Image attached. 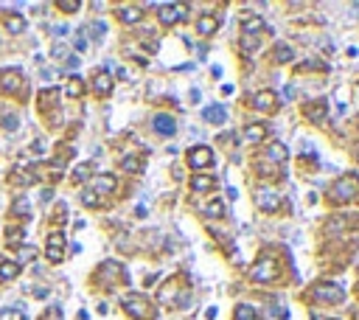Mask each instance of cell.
<instances>
[{
    "label": "cell",
    "mask_w": 359,
    "mask_h": 320,
    "mask_svg": "<svg viewBox=\"0 0 359 320\" xmlns=\"http://www.w3.org/2000/svg\"><path fill=\"white\" fill-rule=\"evenodd\" d=\"M250 278L253 281H258V284H269V281H278L281 278V267H278V261L275 259H258L256 264L250 267Z\"/></svg>",
    "instance_id": "obj_1"
},
{
    "label": "cell",
    "mask_w": 359,
    "mask_h": 320,
    "mask_svg": "<svg viewBox=\"0 0 359 320\" xmlns=\"http://www.w3.org/2000/svg\"><path fill=\"white\" fill-rule=\"evenodd\" d=\"M359 194V177L356 174H345L331 186V199L334 202H351Z\"/></svg>",
    "instance_id": "obj_2"
},
{
    "label": "cell",
    "mask_w": 359,
    "mask_h": 320,
    "mask_svg": "<svg viewBox=\"0 0 359 320\" xmlns=\"http://www.w3.org/2000/svg\"><path fill=\"white\" fill-rule=\"evenodd\" d=\"M124 309H127V314H132L135 320L152 317V303H149L143 295H127L124 298Z\"/></svg>",
    "instance_id": "obj_3"
},
{
    "label": "cell",
    "mask_w": 359,
    "mask_h": 320,
    "mask_svg": "<svg viewBox=\"0 0 359 320\" xmlns=\"http://www.w3.org/2000/svg\"><path fill=\"white\" fill-rule=\"evenodd\" d=\"M45 256H48L51 264H59V261L65 259V236H62L59 230L48 236V247H45Z\"/></svg>",
    "instance_id": "obj_4"
},
{
    "label": "cell",
    "mask_w": 359,
    "mask_h": 320,
    "mask_svg": "<svg viewBox=\"0 0 359 320\" xmlns=\"http://www.w3.org/2000/svg\"><path fill=\"white\" fill-rule=\"evenodd\" d=\"M160 12V23L171 25L177 23V20H185V14H188V6H177V3H163V6H157Z\"/></svg>",
    "instance_id": "obj_5"
},
{
    "label": "cell",
    "mask_w": 359,
    "mask_h": 320,
    "mask_svg": "<svg viewBox=\"0 0 359 320\" xmlns=\"http://www.w3.org/2000/svg\"><path fill=\"white\" fill-rule=\"evenodd\" d=\"M345 298V292H342V287L337 284H317L314 287V301H326V303H337Z\"/></svg>",
    "instance_id": "obj_6"
},
{
    "label": "cell",
    "mask_w": 359,
    "mask_h": 320,
    "mask_svg": "<svg viewBox=\"0 0 359 320\" xmlns=\"http://www.w3.org/2000/svg\"><path fill=\"white\" fill-rule=\"evenodd\" d=\"M256 205L261 208V211H267V214L278 211V208H281V197L272 191V188H258V191H256Z\"/></svg>",
    "instance_id": "obj_7"
},
{
    "label": "cell",
    "mask_w": 359,
    "mask_h": 320,
    "mask_svg": "<svg viewBox=\"0 0 359 320\" xmlns=\"http://www.w3.org/2000/svg\"><path fill=\"white\" fill-rule=\"evenodd\" d=\"M188 163L194 166V169H208V166L213 163V152L208 149V146H194V149L188 152Z\"/></svg>",
    "instance_id": "obj_8"
},
{
    "label": "cell",
    "mask_w": 359,
    "mask_h": 320,
    "mask_svg": "<svg viewBox=\"0 0 359 320\" xmlns=\"http://www.w3.org/2000/svg\"><path fill=\"white\" fill-rule=\"evenodd\" d=\"M256 110H261V113H275L278 110V96H275L272 90H261L256 93Z\"/></svg>",
    "instance_id": "obj_9"
},
{
    "label": "cell",
    "mask_w": 359,
    "mask_h": 320,
    "mask_svg": "<svg viewBox=\"0 0 359 320\" xmlns=\"http://www.w3.org/2000/svg\"><path fill=\"white\" fill-rule=\"evenodd\" d=\"M90 191L96 194V197H98V194H101V197H104V194H112V191H115V177H112V174L93 177V188H90Z\"/></svg>",
    "instance_id": "obj_10"
},
{
    "label": "cell",
    "mask_w": 359,
    "mask_h": 320,
    "mask_svg": "<svg viewBox=\"0 0 359 320\" xmlns=\"http://www.w3.org/2000/svg\"><path fill=\"white\" fill-rule=\"evenodd\" d=\"M152 124H154V132L166 135V138H171V135L177 132V121L171 118V115H163V113H160V115H154Z\"/></svg>",
    "instance_id": "obj_11"
},
{
    "label": "cell",
    "mask_w": 359,
    "mask_h": 320,
    "mask_svg": "<svg viewBox=\"0 0 359 320\" xmlns=\"http://www.w3.org/2000/svg\"><path fill=\"white\" fill-rule=\"evenodd\" d=\"M242 31H244L247 37H253V34H264V31H267V23H264L258 14H247V17L242 20Z\"/></svg>",
    "instance_id": "obj_12"
},
{
    "label": "cell",
    "mask_w": 359,
    "mask_h": 320,
    "mask_svg": "<svg viewBox=\"0 0 359 320\" xmlns=\"http://www.w3.org/2000/svg\"><path fill=\"white\" fill-rule=\"evenodd\" d=\"M93 90L98 93V96H110L112 93V76L107 70H98L96 76H93Z\"/></svg>",
    "instance_id": "obj_13"
},
{
    "label": "cell",
    "mask_w": 359,
    "mask_h": 320,
    "mask_svg": "<svg viewBox=\"0 0 359 320\" xmlns=\"http://www.w3.org/2000/svg\"><path fill=\"white\" fill-rule=\"evenodd\" d=\"M216 28H219V17H213V14H202V17L196 20V31H200L202 37H213Z\"/></svg>",
    "instance_id": "obj_14"
},
{
    "label": "cell",
    "mask_w": 359,
    "mask_h": 320,
    "mask_svg": "<svg viewBox=\"0 0 359 320\" xmlns=\"http://www.w3.org/2000/svg\"><path fill=\"white\" fill-rule=\"evenodd\" d=\"M202 118H205L208 124H225L227 113H225V107H222V104H208V107L202 110Z\"/></svg>",
    "instance_id": "obj_15"
},
{
    "label": "cell",
    "mask_w": 359,
    "mask_h": 320,
    "mask_svg": "<svg viewBox=\"0 0 359 320\" xmlns=\"http://www.w3.org/2000/svg\"><path fill=\"white\" fill-rule=\"evenodd\" d=\"M23 85V79H20L17 70H6L0 73V90H17V87Z\"/></svg>",
    "instance_id": "obj_16"
},
{
    "label": "cell",
    "mask_w": 359,
    "mask_h": 320,
    "mask_svg": "<svg viewBox=\"0 0 359 320\" xmlns=\"http://www.w3.org/2000/svg\"><path fill=\"white\" fill-rule=\"evenodd\" d=\"M118 17H121V23L135 25L140 17H143V12H140V6H121L118 9Z\"/></svg>",
    "instance_id": "obj_17"
},
{
    "label": "cell",
    "mask_w": 359,
    "mask_h": 320,
    "mask_svg": "<svg viewBox=\"0 0 359 320\" xmlns=\"http://www.w3.org/2000/svg\"><path fill=\"white\" fill-rule=\"evenodd\" d=\"M264 135H267V127H264V124H250V127L244 129V140H247V144H261Z\"/></svg>",
    "instance_id": "obj_18"
},
{
    "label": "cell",
    "mask_w": 359,
    "mask_h": 320,
    "mask_svg": "<svg viewBox=\"0 0 359 320\" xmlns=\"http://www.w3.org/2000/svg\"><path fill=\"white\" fill-rule=\"evenodd\" d=\"M267 160H272V163H284L286 160V146L284 144H269V149H267Z\"/></svg>",
    "instance_id": "obj_19"
},
{
    "label": "cell",
    "mask_w": 359,
    "mask_h": 320,
    "mask_svg": "<svg viewBox=\"0 0 359 320\" xmlns=\"http://www.w3.org/2000/svg\"><path fill=\"white\" fill-rule=\"evenodd\" d=\"M213 186H216V180H213V177H205V174H194V180H191V188H194L196 194H200V191H211Z\"/></svg>",
    "instance_id": "obj_20"
},
{
    "label": "cell",
    "mask_w": 359,
    "mask_h": 320,
    "mask_svg": "<svg viewBox=\"0 0 359 320\" xmlns=\"http://www.w3.org/2000/svg\"><path fill=\"white\" fill-rule=\"evenodd\" d=\"M202 214H208V217H213V219L225 217V202H222V199H211L208 205H202Z\"/></svg>",
    "instance_id": "obj_21"
},
{
    "label": "cell",
    "mask_w": 359,
    "mask_h": 320,
    "mask_svg": "<svg viewBox=\"0 0 359 320\" xmlns=\"http://www.w3.org/2000/svg\"><path fill=\"white\" fill-rule=\"evenodd\" d=\"M17 272H20L17 261H3L0 264V281H12V278H17Z\"/></svg>",
    "instance_id": "obj_22"
},
{
    "label": "cell",
    "mask_w": 359,
    "mask_h": 320,
    "mask_svg": "<svg viewBox=\"0 0 359 320\" xmlns=\"http://www.w3.org/2000/svg\"><path fill=\"white\" fill-rule=\"evenodd\" d=\"M6 31H9V34H23V31H25V20L20 17V14L6 17Z\"/></svg>",
    "instance_id": "obj_23"
},
{
    "label": "cell",
    "mask_w": 359,
    "mask_h": 320,
    "mask_svg": "<svg viewBox=\"0 0 359 320\" xmlns=\"http://www.w3.org/2000/svg\"><path fill=\"white\" fill-rule=\"evenodd\" d=\"M65 93H67V96H70V98H79L82 93H85V82H82L79 76H73V79H70V82H67Z\"/></svg>",
    "instance_id": "obj_24"
},
{
    "label": "cell",
    "mask_w": 359,
    "mask_h": 320,
    "mask_svg": "<svg viewBox=\"0 0 359 320\" xmlns=\"http://www.w3.org/2000/svg\"><path fill=\"white\" fill-rule=\"evenodd\" d=\"M121 169L129 171V174H138V171H143V160H140V157H124Z\"/></svg>",
    "instance_id": "obj_25"
},
{
    "label": "cell",
    "mask_w": 359,
    "mask_h": 320,
    "mask_svg": "<svg viewBox=\"0 0 359 320\" xmlns=\"http://www.w3.org/2000/svg\"><path fill=\"white\" fill-rule=\"evenodd\" d=\"M236 320H258V314L250 303H238L236 306Z\"/></svg>",
    "instance_id": "obj_26"
},
{
    "label": "cell",
    "mask_w": 359,
    "mask_h": 320,
    "mask_svg": "<svg viewBox=\"0 0 359 320\" xmlns=\"http://www.w3.org/2000/svg\"><path fill=\"white\" fill-rule=\"evenodd\" d=\"M177 290H180V287H177V281H169V284H166V290H160V303H171V298H174Z\"/></svg>",
    "instance_id": "obj_27"
},
{
    "label": "cell",
    "mask_w": 359,
    "mask_h": 320,
    "mask_svg": "<svg viewBox=\"0 0 359 320\" xmlns=\"http://www.w3.org/2000/svg\"><path fill=\"white\" fill-rule=\"evenodd\" d=\"M275 62H292V48L289 45H275Z\"/></svg>",
    "instance_id": "obj_28"
},
{
    "label": "cell",
    "mask_w": 359,
    "mask_h": 320,
    "mask_svg": "<svg viewBox=\"0 0 359 320\" xmlns=\"http://www.w3.org/2000/svg\"><path fill=\"white\" fill-rule=\"evenodd\" d=\"M309 118H314V121H323V115H326V101H317V104H309Z\"/></svg>",
    "instance_id": "obj_29"
},
{
    "label": "cell",
    "mask_w": 359,
    "mask_h": 320,
    "mask_svg": "<svg viewBox=\"0 0 359 320\" xmlns=\"http://www.w3.org/2000/svg\"><path fill=\"white\" fill-rule=\"evenodd\" d=\"M56 6H59L62 12L73 14V12H79V0H56Z\"/></svg>",
    "instance_id": "obj_30"
},
{
    "label": "cell",
    "mask_w": 359,
    "mask_h": 320,
    "mask_svg": "<svg viewBox=\"0 0 359 320\" xmlns=\"http://www.w3.org/2000/svg\"><path fill=\"white\" fill-rule=\"evenodd\" d=\"M90 171H93V163H82V166H76V169H73V177H76V180H87Z\"/></svg>",
    "instance_id": "obj_31"
},
{
    "label": "cell",
    "mask_w": 359,
    "mask_h": 320,
    "mask_svg": "<svg viewBox=\"0 0 359 320\" xmlns=\"http://www.w3.org/2000/svg\"><path fill=\"white\" fill-rule=\"evenodd\" d=\"M23 239H25V230L23 228H9V244H23Z\"/></svg>",
    "instance_id": "obj_32"
},
{
    "label": "cell",
    "mask_w": 359,
    "mask_h": 320,
    "mask_svg": "<svg viewBox=\"0 0 359 320\" xmlns=\"http://www.w3.org/2000/svg\"><path fill=\"white\" fill-rule=\"evenodd\" d=\"M104 34H107V25H104V23H98V20H96V23H90V37H93V40H101Z\"/></svg>",
    "instance_id": "obj_33"
},
{
    "label": "cell",
    "mask_w": 359,
    "mask_h": 320,
    "mask_svg": "<svg viewBox=\"0 0 359 320\" xmlns=\"http://www.w3.org/2000/svg\"><path fill=\"white\" fill-rule=\"evenodd\" d=\"M12 214H17V217H25V214H28V199H23V197H20L17 202L12 205Z\"/></svg>",
    "instance_id": "obj_34"
},
{
    "label": "cell",
    "mask_w": 359,
    "mask_h": 320,
    "mask_svg": "<svg viewBox=\"0 0 359 320\" xmlns=\"http://www.w3.org/2000/svg\"><path fill=\"white\" fill-rule=\"evenodd\" d=\"M37 256V250L34 247H20V253H17V264H23V261H31Z\"/></svg>",
    "instance_id": "obj_35"
},
{
    "label": "cell",
    "mask_w": 359,
    "mask_h": 320,
    "mask_svg": "<svg viewBox=\"0 0 359 320\" xmlns=\"http://www.w3.org/2000/svg\"><path fill=\"white\" fill-rule=\"evenodd\" d=\"M82 202H85L87 208H98V197H96L93 191H85V194H82Z\"/></svg>",
    "instance_id": "obj_36"
},
{
    "label": "cell",
    "mask_w": 359,
    "mask_h": 320,
    "mask_svg": "<svg viewBox=\"0 0 359 320\" xmlns=\"http://www.w3.org/2000/svg\"><path fill=\"white\" fill-rule=\"evenodd\" d=\"M3 127L12 129V132H14V129L20 127V118H17V115H6V118H3Z\"/></svg>",
    "instance_id": "obj_37"
},
{
    "label": "cell",
    "mask_w": 359,
    "mask_h": 320,
    "mask_svg": "<svg viewBox=\"0 0 359 320\" xmlns=\"http://www.w3.org/2000/svg\"><path fill=\"white\" fill-rule=\"evenodd\" d=\"M51 54H54V59H67V48H65V45H54Z\"/></svg>",
    "instance_id": "obj_38"
},
{
    "label": "cell",
    "mask_w": 359,
    "mask_h": 320,
    "mask_svg": "<svg viewBox=\"0 0 359 320\" xmlns=\"http://www.w3.org/2000/svg\"><path fill=\"white\" fill-rule=\"evenodd\" d=\"M76 51H79V54H82V51H87V40L82 34H79V40H76Z\"/></svg>",
    "instance_id": "obj_39"
},
{
    "label": "cell",
    "mask_w": 359,
    "mask_h": 320,
    "mask_svg": "<svg viewBox=\"0 0 359 320\" xmlns=\"http://www.w3.org/2000/svg\"><path fill=\"white\" fill-rule=\"evenodd\" d=\"M67 67H76V65H79V56H67Z\"/></svg>",
    "instance_id": "obj_40"
},
{
    "label": "cell",
    "mask_w": 359,
    "mask_h": 320,
    "mask_svg": "<svg viewBox=\"0 0 359 320\" xmlns=\"http://www.w3.org/2000/svg\"><path fill=\"white\" fill-rule=\"evenodd\" d=\"M51 197H54V191H51V188H45V191H43V202H51Z\"/></svg>",
    "instance_id": "obj_41"
},
{
    "label": "cell",
    "mask_w": 359,
    "mask_h": 320,
    "mask_svg": "<svg viewBox=\"0 0 359 320\" xmlns=\"http://www.w3.org/2000/svg\"><path fill=\"white\" fill-rule=\"evenodd\" d=\"M65 31H67V25H56V28H54V34H56V37H62Z\"/></svg>",
    "instance_id": "obj_42"
}]
</instances>
